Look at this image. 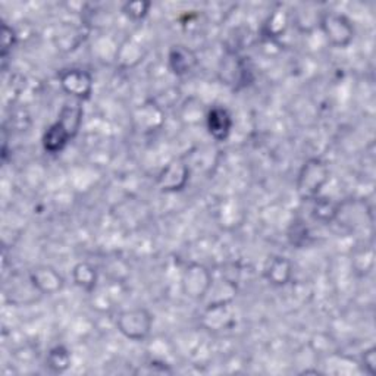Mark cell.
<instances>
[{
  "label": "cell",
  "instance_id": "cell-1",
  "mask_svg": "<svg viewBox=\"0 0 376 376\" xmlns=\"http://www.w3.org/2000/svg\"><path fill=\"white\" fill-rule=\"evenodd\" d=\"M81 116H83V111L77 103L71 106L66 105L61 112L59 121L54 123L44 134L43 138L44 148L49 150L50 153L61 152V150L66 146L69 137L75 136V133H77L81 122Z\"/></svg>",
  "mask_w": 376,
  "mask_h": 376
},
{
  "label": "cell",
  "instance_id": "cell-2",
  "mask_svg": "<svg viewBox=\"0 0 376 376\" xmlns=\"http://www.w3.org/2000/svg\"><path fill=\"white\" fill-rule=\"evenodd\" d=\"M328 177V169L320 161L313 159L308 162L303 168V172L300 173V183L298 190L305 195H315L322 184L327 181Z\"/></svg>",
  "mask_w": 376,
  "mask_h": 376
},
{
  "label": "cell",
  "instance_id": "cell-3",
  "mask_svg": "<svg viewBox=\"0 0 376 376\" xmlns=\"http://www.w3.org/2000/svg\"><path fill=\"white\" fill-rule=\"evenodd\" d=\"M121 331L134 340L143 338L150 330V316L144 310L127 312L121 316Z\"/></svg>",
  "mask_w": 376,
  "mask_h": 376
},
{
  "label": "cell",
  "instance_id": "cell-4",
  "mask_svg": "<svg viewBox=\"0 0 376 376\" xmlns=\"http://www.w3.org/2000/svg\"><path fill=\"white\" fill-rule=\"evenodd\" d=\"M62 87L77 97H87L91 91L90 75L80 69H68L61 73Z\"/></svg>",
  "mask_w": 376,
  "mask_h": 376
},
{
  "label": "cell",
  "instance_id": "cell-5",
  "mask_svg": "<svg viewBox=\"0 0 376 376\" xmlns=\"http://www.w3.org/2000/svg\"><path fill=\"white\" fill-rule=\"evenodd\" d=\"M231 116L227 109L223 108H213L208 115V128L213 138L225 140L230 136L231 131Z\"/></svg>",
  "mask_w": 376,
  "mask_h": 376
},
{
  "label": "cell",
  "instance_id": "cell-6",
  "mask_svg": "<svg viewBox=\"0 0 376 376\" xmlns=\"http://www.w3.org/2000/svg\"><path fill=\"white\" fill-rule=\"evenodd\" d=\"M323 29L327 31L328 37L332 40V43L342 46L348 43L352 39V29H350L348 22L338 15H330L323 21Z\"/></svg>",
  "mask_w": 376,
  "mask_h": 376
},
{
  "label": "cell",
  "instance_id": "cell-7",
  "mask_svg": "<svg viewBox=\"0 0 376 376\" xmlns=\"http://www.w3.org/2000/svg\"><path fill=\"white\" fill-rule=\"evenodd\" d=\"M169 62L173 72L187 73L195 65V56L193 55V52H190V50L184 47H177L171 52Z\"/></svg>",
  "mask_w": 376,
  "mask_h": 376
},
{
  "label": "cell",
  "instance_id": "cell-8",
  "mask_svg": "<svg viewBox=\"0 0 376 376\" xmlns=\"http://www.w3.org/2000/svg\"><path fill=\"white\" fill-rule=\"evenodd\" d=\"M49 363H50V367H54L55 370L66 369L68 363H69V355H68L66 350H63L62 347L55 348L49 356Z\"/></svg>",
  "mask_w": 376,
  "mask_h": 376
},
{
  "label": "cell",
  "instance_id": "cell-9",
  "mask_svg": "<svg viewBox=\"0 0 376 376\" xmlns=\"http://www.w3.org/2000/svg\"><path fill=\"white\" fill-rule=\"evenodd\" d=\"M75 280H77L80 285L90 288L94 285V280H96L94 270L88 265H80L77 269H75Z\"/></svg>",
  "mask_w": 376,
  "mask_h": 376
}]
</instances>
